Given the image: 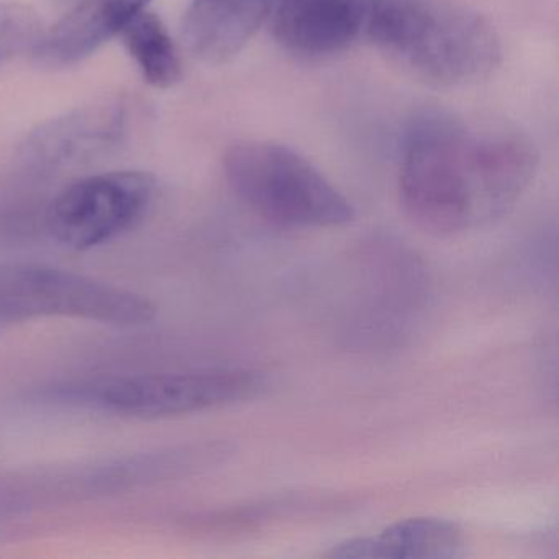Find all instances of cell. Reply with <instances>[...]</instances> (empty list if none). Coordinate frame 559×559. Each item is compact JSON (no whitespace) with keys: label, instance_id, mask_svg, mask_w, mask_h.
I'll list each match as a JSON object with an SVG mask.
<instances>
[{"label":"cell","instance_id":"obj_3","mask_svg":"<svg viewBox=\"0 0 559 559\" xmlns=\"http://www.w3.org/2000/svg\"><path fill=\"white\" fill-rule=\"evenodd\" d=\"M228 186L267 222L290 228L352 224L355 207L333 182L296 150L270 140H238L224 155Z\"/></svg>","mask_w":559,"mask_h":559},{"label":"cell","instance_id":"obj_5","mask_svg":"<svg viewBox=\"0 0 559 559\" xmlns=\"http://www.w3.org/2000/svg\"><path fill=\"white\" fill-rule=\"evenodd\" d=\"M146 297L71 271L34 264L0 266V320L76 317L114 325L155 319Z\"/></svg>","mask_w":559,"mask_h":559},{"label":"cell","instance_id":"obj_13","mask_svg":"<svg viewBox=\"0 0 559 559\" xmlns=\"http://www.w3.org/2000/svg\"><path fill=\"white\" fill-rule=\"evenodd\" d=\"M41 31L40 17L34 9L17 2L0 4V67L34 50Z\"/></svg>","mask_w":559,"mask_h":559},{"label":"cell","instance_id":"obj_11","mask_svg":"<svg viewBox=\"0 0 559 559\" xmlns=\"http://www.w3.org/2000/svg\"><path fill=\"white\" fill-rule=\"evenodd\" d=\"M466 535L456 522L415 516L392 523L374 536H359L332 546L329 558L454 559L466 552Z\"/></svg>","mask_w":559,"mask_h":559},{"label":"cell","instance_id":"obj_4","mask_svg":"<svg viewBox=\"0 0 559 559\" xmlns=\"http://www.w3.org/2000/svg\"><path fill=\"white\" fill-rule=\"evenodd\" d=\"M266 385L253 369L218 368L123 376L61 389V395L127 417L168 418L253 401Z\"/></svg>","mask_w":559,"mask_h":559},{"label":"cell","instance_id":"obj_12","mask_svg":"<svg viewBox=\"0 0 559 559\" xmlns=\"http://www.w3.org/2000/svg\"><path fill=\"white\" fill-rule=\"evenodd\" d=\"M143 80L156 90H171L182 80L178 47L158 15L139 12L120 34Z\"/></svg>","mask_w":559,"mask_h":559},{"label":"cell","instance_id":"obj_9","mask_svg":"<svg viewBox=\"0 0 559 559\" xmlns=\"http://www.w3.org/2000/svg\"><path fill=\"white\" fill-rule=\"evenodd\" d=\"M152 0H80L67 14L41 31L32 55L48 70L76 67L120 37L126 25Z\"/></svg>","mask_w":559,"mask_h":559},{"label":"cell","instance_id":"obj_10","mask_svg":"<svg viewBox=\"0 0 559 559\" xmlns=\"http://www.w3.org/2000/svg\"><path fill=\"white\" fill-rule=\"evenodd\" d=\"M276 0H191L182 40L205 64L234 60L271 17Z\"/></svg>","mask_w":559,"mask_h":559},{"label":"cell","instance_id":"obj_14","mask_svg":"<svg viewBox=\"0 0 559 559\" xmlns=\"http://www.w3.org/2000/svg\"><path fill=\"white\" fill-rule=\"evenodd\" d=\"M57 2H60V4L68 5V8H70V5L76 4V2H80V0H57Z\"/></svg>","mask_w":559,"mask_h":559},{"label":"cell","instance_id":"obj_8","mask_svg":"<svg viewBox=\"0 0 559 559\" xmlns=\"http://www.w3.org/2000/svg\"><path fill=\"white\" fill-rule=\"evenodd\" d=\"M270 19L274 38L290 53L330 57L365 34L366 0H276Z\"/></svg>","mask_w":559,"mask_h":559},{"label":"cell","instance_id":"obj_6","mask_svg":"<svg viewBox=\"0 0 559 559\" xmlns=\"http://www.w3.org/2000/svg\"><path fill=\"white\" fill-rule=\"evenodd\" d=\"M155 195L156 179L150 173L129 169L86 176L51 201L45 224L58 243L90 250L135 227Z\"/></svg>","mask_w":559,"mask_h":559},{"label":"cell","instance_id":"obj_1","mask_svg":"<svg viewBox=\"0 0 559 559\" xmlns=\"http://www.w3.org/2000/svg\"><path fill=\"white\" fill-rule=\"evenodd\" d=\"M538 162L522 133L427 116L405 136L399 201L427 234H466L509 214L535 179Z\"/></svg>","mask_w":559,"mask_h":559},{"label":"cell","instance_id":"obj_2","mask_svg":"<svg viewBox=\"0 0 559 559\" xmlns=\"http://www.w3.org/2000/svg\"><path fill=\"white\" fill-rule=\"evenodd\" d=\"M362 35L392 61L438 86L484 80L502 57L493 25L451 0H366Z\"/></svg>","mask_w":559,"mask_h":559},{"label":"cell","instance_id":"obj_7","mask_svg":"<svg viewBox=\"0 0 559 559\" xmlns=\"http://www.w3.org/2000/svg\"><path fill=\"white\" fill-rule=\"evenodd\" d=\"M130 130V106L123 97H106L74 107L35 127L22 142L21 158L32 168H80L123 145Z\"/></svg>","mask_w":559,"mask_h":559}]
</instances>
